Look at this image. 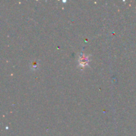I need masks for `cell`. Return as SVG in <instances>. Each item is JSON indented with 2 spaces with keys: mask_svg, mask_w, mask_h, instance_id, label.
I'll return each mask as SVG.
<instances>
[{
  "mask_svg": "<svg viewBox=\"0 0 136 136\" xmlns=\"http://www.w3.org/2000/svg\"><path fill=\"white\" fill-rule=\"evenodd\" d=\"M88 61V59L87 57L85 56V55H82V56H80V61H79V62H80V63H81L80 65H86Z\"/></svg>",
  "mask_w": 136,
  "mask_h": 136,
  "instance_id": "6da1fadb",
  "label": "cell"
},
{
  "mask_svg": "<svg viewBox=\"0 0 136 136\" xmlns=\"http://www.w3.org/2000/svg\"><path fill=\"white\" fill-rule=\"evenodd\" d=\"M38 63H37L36 60H35V61H33L31 63V68L33 70H36L38 68Z\"/></svg>",
  "mask_w": 136,
  "mask_h": 136,
  "instance_id": "7a4b0ae2",
  "label": "cell"
}]
</instances>
